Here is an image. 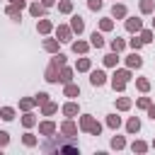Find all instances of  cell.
I'll use <instances>...</instances> for the list:
<instances>
[{
    "mask_svg": "<svg viewBox=\"0 0 155 155\" xmlns=\"http://www.w3.org/2000/svg\"><path fill=\"white\" fill-rule=\"evenodd\" d=\"M114 78H119V80H124V82H126V80H128V73H126V70H121V73H116Z\"/></svg>",
    "mask_w": 155,
    "mask_h": 155,
    "instance_id": "4fadbf2b",
    "label": "cell"
},
{
    "mask_svg": "<svg viewBox=\"0 0 155 155\" xmlns=\"http://www.w3.org/2000/svg\"><path fill=\"white\" fill-rule=\"evenodd\" d=\"M87 68H90V61H85V58H82V61L78 63V70H87Z\"/></svg>",
    "mask_w": 155,
    "mask_h": 155,
    "instance_id": "7c38bea8",
    "label": "cell"
},
{
    "mask_svg": "<svg viewBox=\"0 0 155 155\" xmlns=\"http://www.w3.org/2000/svg\"><path fill=\"white\" fill-rule=\"evenodd\" d=\"M2 119H12V109H2Z\"/></svg>",
    "mask_w": 155,
    "mask_h": 155,
    "instance_id": "44dd1931",
    "label": "cell"
},
{
    "mask_svg": "<svg viewBox=\"0 0 155 155\" xmlns=\"http://www.w3.org/2000/svg\"><path fill=\"white\" fill-rule=\"evenodd\" d=\"M39 29H41V31H48V29H51V24H48V22H41V24H39Z\"/></svg>",
    "mask_w": 155,
    "mask_h": 155,
    "instance_id": "ffe728a7",
    "label": "cell"
},
{
    "mask_svg": "<svg viewBox=\"0 0 155 155\" xmlns=\"http://www.w3.org/2000/svg\"><path fill=\"white\" fill-rule=\"evenodd\" d=\"M150 116H153V119H155V107H150Z\"/></svg>",
    "mask_w": 155,
    "mask_h": 155,
    "instance_id": "4316f807",
    "label": "cell"
},
{
    "mask_svg": "<svg viewBox=\"0 0 155 155\" xmlns=\"http://www.w3.org/2000/svg\"><path fill=\"white\" fill-rule=\"evenodd\" d=\"M58 34H61V36H63V41H68V36H70V34H68V29H65V27H63V29H58Z\"/></svg>",
    "mask_w": 155,
    "mask_h": 155,
    "instance_id": "2e32d148",
    "label": "cell"
},
{
    "mask_svg": "<svg viewBox=\"0 0 155 155\" xmlns=\"http://www.w3.org/2000/svg\"><path fill=\"white\" fill-rule=\"evenodd\" d=\"M153 24H155V22H153Z\"/></svg>",
    "mask_w": 155,
    "mask_h": 155,
    "instance_id": "f546056e",
    "label": "cell"
},
{
    "mask_svg": "<svg viewBox=\"0 0 155 155\" xmlns=\"http://www.w3.org/2000/svg\"><path fill=\"white\" fill-rule=\"evenodd\" d=\"M102 44H104V41H102V34L94 31V34H92V46H102Z\"/></svg>",
    "mask_w": 155,
    "mask_h": 155,
    "instance_id": "52a82bcc",
    "label": "cell"
},
{
    "mask_svg": "<svg viewBox=\"0 0 155 155\" xmlns=\"http://www.w3.org/2000/svg\"><path fill=\"white\" fill-rule=\"evenodd\" d=\"M12 2H17V5H24V0H12Z\"/></svg>",
    "mask_w": 155,
    "mask_h": 155,
    "instance_id": "f1b7e54d",
    "label": "cell"
},
{
    "mask_svg": "<svg viewBox=\"0 0 155 155\" xmlns=\"http://www.w3.org/2000/svg\"><path fill=\"white\" fill-rule=\"evenodd\" d=\"M41 131H44V133H51V131H53V126H51V124H44V126H41Z\"/></svg>",
    "mask_w": 155,
    "mask_h": 155,
    "instance_id": "603a6c76",
    "label": "cell"
},
{
    "mask_svg": "<svg viewBox=\"0 0 155 155\" xmlns=\"http://www.w3.org/2000/svg\"><path fill=\"white\" fill-rule=\"evenodd\" d=\"M73 48H75V51H85L87 46H85V44H73Z\"/></svg>",
    "mask_w": 155,
    "mask_h": 155,
    "instance_id": "484cf974",
    "label": "cell"
},
{
    "mask_svg": "<svg viewBox=\"0 0 155 155\" xmlns=\"http://www.w3.org/2000/svg\"><path fill=\"white\" fill-rule=\"evenodd\" d=\"M109 126H119V116H109Z\"/></svg>",
    "mask_w": 155,
    "mask_h": 155,
    "instance_id": "7402d4cb",
    "label": "cell"
},
{
    "mask_svg": "<svg viewBox=\"0 0 155 155\" xmlns=\"http://www.w3.org/2000/svg\"><path fill=\"white\" fill-rule=\"evenodd\" d=\"M140 10H143V12H150V10H153L150 0H143V2H140Z\"/></svg>",
    "mask_w": 155,
    "mask_h": 155,
    "instance_id": "30bf717a",
    "label": "cell"
},
{
    "mask_svg": "<svg viewBox=\"0 0 155 155\" xmlns=\"http://www.w3.org/2000/svg\"><path fill=\"white\" fill-rule=\"evenodd\" d=\"M75 111H78L75 104H68V107H65V114H75Z\"/></svg>",
    "mask_w": 155,
    "mask_h": 155,
    "instance_id": "d6986e66",
    "label": "cell"
},
{
    "mask_svg": "<svg viewBox=\"0 0 155 155\" xmlns=\"http://www.w3.org/2000/svg\"><path fill=\"white\" fill-rule=\"evenodd\" d=\"M65 92H68L70 97H75V94H78V87H75V85H68V90H65Z\"/></svg>",
    "mask_w": 155,
    "mask_h": 155,
    "instance_id": "5bb4252c",
    "label": "cell"
},
{
    "mask_svg": "<svg viewBox=\"0 0 155 155\" xmlns=\"http://www.w3.org/2000/svg\"><path fill=\"white\" fill-rule=\"evenodd\" d=\"M90 80H92V85H104V73L102 70H94Z\"/></svg>",
    "mask_w": 155,
    "mask_h": 155,
    "instance_id": "6da1fadb",
    "label": "cell"
},
{
    "mask_svg": "<svg viewBox=\"0 0 155 155\" xmlns=\"http://www.w3.org/2000/svg\"><path fill=\"white\" fill-rule=\"evenodd\" d=\"M90 7H92V10H99V7H102V0H90Z\"/></svg>",
    "mask_w": 155,
    "mask_h": 155,
    "instance_id": "9a60e30c",
    "label": "cell"
},
{
    "mask_svg": "<svg viewBox=\"0 0 155 155\" xmlns=\"http://www.w3.org/2000/svg\"><path fill=\"white\" fill-rule=\"evenodd\" d=\"M63 131H65V133H73V131H75V126H73V124H65V126H63Z\"/></svg>",
    "mask_w": 155,
    "mask_h": 155,
    "instance_id": "cb8c5ba5",
    "label": "cell"
},
{
    "mask_svg": "<svg viewBox=\"0 0 155 155\" xmlns=\"http://www.w3.org/2000/svg\"><path fill=\"white\" fill-rule=\"evenodd\" d=\"M116 63V53H111V56H107V65H114Z\"/></svg>",
    "mask_w": 155,
    "mask_h": 155,
    "instance_id": "e0dca14e",
    "label": "cell"
},
{
    "mask_svg": "<svg viewBox=\"0 0 155 155\" xmlns=\"http://www.w3.org/2000/svg\"><path fill=\"white\" fill-rule=\"evenodd\" d=\"M5 143H7V133H5V131H0V145H5Z\"/></svg>",
    "mask_w": 155,
    "mask_h": 155,
    "instance_id": "d4e9b609",
    "label": "cell"
},
{
    "mask_svg": "<svg viewBox=\"0 0 155 155\" xmlns=\"http://www.w3.org/2000/svg\"><path fill=\"white\" fill-rule=\"evenodd\" d=\"M111 48H114V51H121V48H124V41H121V39H114V41H111Z\"/></svg>",
    "mask_w": 155,
    "mask_h": 155,
    "instance_id": "ba28073f",
    "label": "cell"
},
{
    "mask_svg": "<svg viewBox=\"0 0 155 155\" xmlns=\"http://www.w3.org/2000/svg\"><path fill=\"white\" fill-rule=\"evenodd\" d=\"M41 12H44V7H41V5H31V15H34V17H39Z\"/></svg>",
    "mask_w": 155,
    "mask_h": 155,
    "instance_id": "8fae6325",
    "label": "cell"
},
{
    "mask_svg": "<svg viewBox=\"0 0 155 155\" xmlns=\"http://www.w3.org/2000/svg\"><path fill=\"white\" fill-rule=\"evenodd\" d=\"M19 10H22V5H17V2H15V5H12V7L7 10V12H10L12 17H19Z\"/></svg>",
    "mask_w": 155,
    "mask_h": 155,
    "instance_id": "5b68a950",
    "label": "cell"
},
{
    "mask_svg": "<svg viewBox=\"0 0 155 155\" xmlns=\"http://www.w3.org/2000/svg\"><path fill=\"white\" fill-rule=\"evenodd\" d=\"M138 126H140V124H138V119H131V121H128V131H131V133H133V131H138Z\"/></svg>",
    "mask_w": 155,
    "mask_h": 155,
    "instance_id": "9c48e42d",
    "label": "cell"
},
{
    "mask_svg": "<svg viewBox=\"0 0 155 155\" xmlns=\"http://www.w3.org/2000/svg\"><path fill=\"white\" fill-rule=\"evenodd\" d=\"M124 15H126L124 5H114V17H124Z\"/></svg>",
    "mask_w": 155,
    "mask_h": 155,
    "instance_id": "8992f818",
    "label": "cell"
},
{
    "mask_svg": "<svg viewBox=\"0 0 155 155\" xmlns=\"http://www.w3.org/2000/svg\"><path fill=\"white\" fill-rule=\"evenodd\" d=\"M58 80H63V82H68V80H70V70H63V75H61Z\"/></svg>",
    "mask_w": 155,
    "mask_h": 155,
    "instance_id": "ac0fdd59",
    "label": "cell"
},
{
    "mask_svg": "<svg viewBox=\"0 0 155 155\" xmlns=\"http://www.w3.org/2000/svg\"><path fill=\"white\" fill-rule=\"evenodd\" d=\"M82 27H85V24H82V19H80V17H73V29H75L78 34L82 31Z\"/></svg>",
    "mask_w": 155,
    "mask_h": 155,
    "instance_id": "7a4b0ae2",
    "label": "cell"
},
{
    "mask_svg": "<svg viewBox=\"0 0 155 155\" xmlns=\"http://www.w3.org/2000/svg\"><path fill=\"white\" fill-rule=\"evenodd\" d=\"M128 65H131V68H138V65H140V58H138L136 53H133V56H128Z\"/></svg>",
    "mask_w": 155,
    "mask_h": 155,
    "instance_id": "277c9868",
    "label": "cell"
},
{
    "mask_svg": "<svg viewBox=\"0 0 155 155\" xmlns=\"http://www.w3.org/2000/svg\"><path fill=\"white\" fill-rule=\"evenodd\" d=\"M126 27H128L131 31H136V29H140V19H128V22H126Z\"/></svg>",
    "mask_w": 155,
    "mask_h": 155,
    "instance_id": "3957f363",
    "label": "cell"
},
{
    "mask_svg": "<svg viewBox=\"0 0 155 155\" xmlns=\"http://www.w3.org/2000/svg\"><path fill=\"white\" fill-rule=\"evenodd\" d=\"M44 5H46V7H48V5H53V0H44Z\"/></svg>",
    "mask_w": 155,
    "mask_h": 155,
    "instance_id": "83f0119b",
    "label": "cell"
}]
</instances>
